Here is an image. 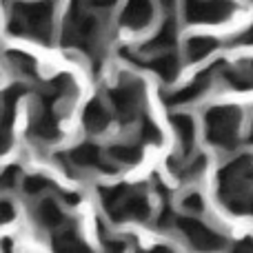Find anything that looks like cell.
<instances>
[{"label":"cell","mask_w":253,"mask_h":253,"mask_svg":"<svg viewBox=\"0 0 253 253\" xmlns=\"http://www.w3.org/2000/svg\"><path fill=\"white\" fill-rule=\"evenodd\" d=\"M189 49H191V58H202L213 49V42H211V40H196Z\"/></svg>","instance_id":"7a4b0ae2"},{"label":"cell","mask_w":253,"mask_h":253,"mask_svg":"<svg viewBox=\"0 0 253 253\" xmlns=\"http://www.w3.org/2000/svg\"><path fill=\"white\" fill-rule=\"evenodd\" d=\"M149 9L151 7H149L147 0H131L129 9L125 11V22L133 27H142L149 20Z\"/></svg>","instance_id":"6da1fadb"},{"label":"cell","mask_w":253,"mask_h":253,"mask_svg":"<svg viewBox=\"0 0 253 253\" xmlns=\"http://www.w3.org/2000/svg\"><path fill=\"white\" fill-rule=\"evenodd\" d=\"M9 218H13V211L7 202H0V222H7Z\"/></svg>","instance_id":"3957f363"}]
</instances>
